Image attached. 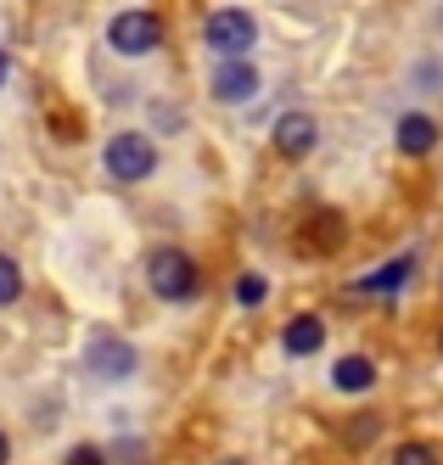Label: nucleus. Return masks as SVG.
I'll use <instances>...</instances> for the list:
<instances>
[{
	"label": "nucleus",
	"mask_w": 443,
	"mask_h": 465,
	"mask_svg": "<svg viewBox=\"0 0 443 465\" xmlns=\"http://www.w3.org/2000/svg\"><path fill=\"white\" fill-rule=\"evenodd\" d=\"M6 79H12V56L0 51V90H6Z\"/></svg>",
	"instance_id": "nucleus-19"
},
{
	"label": "nucleus",
	"mask_w": 443,
	"mask_h": 465,
	"mask_svg": "<svg viewBox=\"0 0 443 465\" xmlns=\"http://www.w3.org/2000/svg\"><path fill=\"white\" fill-rule=\"evenodd\" d=\"M12 460V438H6V431H0V465H6Z\"/></svg>",
	"instance_id": "nucleus-20"
},
{
	"label": "nucleus",
	"mask_w": 443,
	"mask_h": 465,
	"mask_svg": "<svg viewBox=\"0 0 443 465\" xmlns=\"http://www.w3.org/2000/svg\"><path fill=\"white\" fill-rule=\"evenodd\" d=\"M23 297V275H17V263L0 252V303H17Z\"/></svg>",
	"instance_id": "nucleus-13"
},
{
	"label": "nucleus",
	"mask_w": 443,
	"mask_h": 465,
	"mask_svg": "<svg viewBox=\"0 0 443 465\" xmlns=\"http://www.w3.org/2000/svg\"><path fill=\"white\" fill-rule=\"evenodd\" d=\"M157 129H180V107H157Z\"/></svg>",
	"instance_id": "nucleus-18"
},
{
	"label": "nucleus",
	"mask_w": 443,
	"mask_h": 465,
	"mask_svg": "<svg viewBox=\"0 0 443 465\" xmlns=\"http://www.w3.org/2000/svg\"><path fill=\"white\" fill-rule=\"evenodd\" d=\"M264 297H269V286H264V275H242V281H236V303H242V309H258V303H264Z\"/></svg>",
	"instance_id": "nucleus-14"
},
{
	"label": "nucleus",
	"mask_w": 443,
	"mask_h": 465,
	"mask_svg": "<svg viewBox=\"0 0 443 465\" xmlns=\"http://www.w3.org/2000/svg\"><path fill=\"white\" fill-rule=\"evenodd\" d=\"M438 348H443V337H438Z\"/></svg>",
	"instance_id": "nucleus-22"
},
{
	"label": "nucleus",
	"mask_w": 443,
	"mask_h": 465,
	"mask_svg": "<svg viewBox=\"0 0 443 465\" xmlns=\"http://www.w3.org/2000/svg\"><path fill=\"white\" fill-rule=\"evenodd\" d=\"M101 163H107V174H113V180L141 185V180L157 169V152H152V141H146V135H135V129H124V135H113V141H107Z\"/></svg>",
	"instance_id": "nucleus-2"
},
{
	"label": "nucleus",
	"mask_w": 443,
	"mask_h": 465,
	"mask_svg": "<svg viewBox=\"0 0 443 465\" xmlns=\"http://www.w3.org/2000/svg\"><path fill=\"white\" fill-rule=\"evenodd\" d=\"M331 387H343V392H370V387H377V364H370L365 353H348V359H337V371H331Z\"/></svg>",
	"instance_id": "nucleus-11"
},
{
	"label": "nucleus",
	"mask_w": 443,
	"mask_h": 465,
	"mask_svg": "<svg viewBox=\"0 0 443 465\" xmlns=\"http://www.w3.org/2000/svg\"><path fill=\"white\" fill-rule=\"evenodd\" d=\"M258 84H264V74L253 68L247 56H219V74L208 79L214 102H225V107H236V102H253V95H258Z\"/></svg>",
	"instance_id": "nucleus-5"
},
{
	"label": "nucleus",
	"mask_w": 443,
	"mask_h": 465,
	"mask_svg": "<svg viewBox=\"0 0 443 465\" xmlns=\"http://www.w3.org/2000/svg\"><path fill=\"white\" fill-rule=\"evenodd\" d=\"M343 242H348V224H343V213H337V208H315L309 219H303V247H309L315 258L343 252Z\"/></svg>",
	"instance_id": "nucleus-8"
},
{
	"label": "nucleus",
	"mask_w": 443,
	"mask_h": 465,
	"mask_svg": "<svg viewBox=\"0 0 443 465\" xmlns=\"http://www.w3.org/2000/svg\"><path fill=\"white\" fill-rule=\"evenodd\" d=\"M320 342H326V320H320V314H297V320H287V331H281V348H287L292 359L320 353Z\"/></svg>",
	"instance_id": "nucleus-10"
},
{
	"label": "nucleus",
	"mask_w": 443,
	"mask_h": 465,
	"mask_svg": "<svg viewBox=\"0 0 443 465\" xmlns=\"http://www.w3.org/2000/svg\"><path fill=\"white\" fill-rule=\"evenodd\" d=\"M146 286L163 297V303H186V297H196L202 275H196L191 252H180V247H157V252L146 258Z\"/></svg>",
	"instance_id": "nucleus-1"
},
{
	"label": "nucleus",
	"mask_w": 443,
	"mask_h": 465,
	"mask_svg": "<svg viewBox=\"0 0 443 465\" xmlns=\"http://www.w3.org/2000/svg\"><path fill=\"white\" fill-rule=\"evenodd\" d=\"M219 465H247V460H219Z\"/></svg>",
	"instance_id": "nucleus-21"
},
{
	"label": "nucleus",
	"mask_w": 443,
	"mask_h": 465,
	"mask_svg": "<svg viewBox=\"0 0 443 465\" xmlns=\"http://www.w3.org/2000/svg\"><path fill=\"white\" fill-rule=\"evenodd\" d=\"M393 465H438V454H432L427 443H398V454H393Z\"/></svg>",
	"instance_id": "nucleus-16"
},
{
	"label": "nucleus",
	"mask_w": 443,
	"mask_h": 465,
	"mask_svg": "<svg viewBox=\"0 0 443 465\" xmlns=\"http://www.w3.org/2000/svg\"><path fill=\"white\" fill-rule=\"evenodd\" d=\"M393 141H398L404 157H427V152L438 146V118H427V113H404L398 129H393Z\"/></svg>",
	"instance_id": "nucleus-9"
},
{
	"label": "nucleus",
	"mask_w": 443,
	"mask_h": 465,
	"mask_svg": "<svg viewBox=\"0 0 443 465\" xmlns=\"http://www.w3.org/2000/svg\"><path fill=\"white\" fill-rule=\"evenodd\" d=\"M320 146V124L309 118V113H281L276 118V152L287 157V163H303Z\"/></svg>",
	"instance_id": "nucleus-7"
},
{
	"label": "nucleus",
	"mask_w": 443,
	"mask_h": 465,
	"mask_svg": "<svg viewBox=\"0 0 443 465\" xmlns=\"http://www.w3.org/2000/svg\"><path fill=\"white\" fill-rule=\"evenodd\" d=\"M107 45H113L118 56H146V51H157V45H163L157 12H118L113 28H107Z\"/></svg>",
	"instance_id": "nucleus-4"
},
{
	"label": "nucleus",
	"mask_w": 443,
	"mask_h": 465,
	"mask_svg": "<svg viewBox=\"0 0 443 465\" xmlns=\"http://www.w3.org/2000/svg\"><path fill=\"white\" fill-rule=\"evenodd\" d=\"M410 270H416V258H398V263H388V270L365 275V281H359V292H398L404 281H410Z\"/></svg>",
	"instance_id": "nucleus-12"
},
{
	"label": "nucleus",
	"mask_w": 443,
	"mask_h": 465,
	"mask_svg": "<svg viewBox=\"0 0 443 465\" xmlns=\"http://www.w3.org/2000/svg\"><path fill=\"white\" fill-rule=\"evenodd\" d=\"M208 45L219 51V56H247L253 45H258V23H253V12H242V6H225V12H214L208 17Z\"/></svg>",
	"instance_id": "nucleus-3"
},
{
	"label": "nucleus",
	"mask_w": 443,
	"mask_h": 465,
	"mask_svg": "<svg viewBox=\"0 0 443 465\" xmlns=\"http://www.w3.org/2000/svg\"><path fill=\"white\" fill-rule=\"evenodd\" d=\"M85 371H90L96 381H124V376L135 371V348L118 342V337H96V342L85 348Z\"/></svg>",
	"instance_id": "nucleus-6"
},
{
	"label": "nucleus",
	"mask_w": 443,
	"mask_h": 465,
	"mask_svg": "<svg viewBox=\"0 0 443 465\" xmlns=\"http://www.w3.org/2000/svg\"><path fill=\"white\" fill-rule=\"evenodd\" d=\"M67 465H107V460H101V449H90V443H79L74 454H67Z\"/></svg>",
	"instance_id": "nucleus-17"
},
{
	"label": "nucleus",
	"mask_w": 443,
	"mask_h": 465,
	"mask_svg": "<svg viewBox=\"0 0 443 465\" xmlns=\"http://www.w3.org/2000/svg\"><path fill=\"white\" fill-rule=\"evenodd\" d=\"M377 431H382V420H377V415H359V420L343 431V443H348V449H365L370 438H377Z\"/></svg>",
	"instance_id": "nucleus-15"
}]
</instances>
